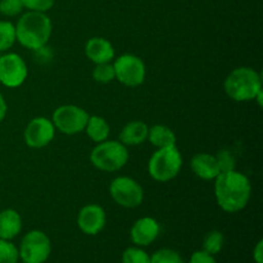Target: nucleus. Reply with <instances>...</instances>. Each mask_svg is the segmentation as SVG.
Masks as SVG:
<instances>
[{"label": "nucleus", "mask_w": 263, "mask_h": 263, "mask_svg": "<svg viewBox=\"0 0 263 263\" xmlns=\"http://www.w3.org/2000/svg\"><path fill=\"white\" fill-rule=\"evenodd\" d=\"M252 184L248 176L233 170L221 172L215 179V198L218 207L228 213H236L248 205Z\"/></svg>", "instance_id": "f257e3e1"}, {"label": "nucleus", "mask_w": 263, "mask_h": 263, "mask_svg": "<svg viewBox=\"0 0 263 263\" xmlns=\"http://www.w3.org/2000/svg\"><path fill=\"white\" fill-rule=\"evenodd\" d=\"M53 23L49 15L43 12H32L21 15L15 25V36L17 41L26 49L36 51L46 46L50 40Z\"/></svg>", "instance_id": "f03ea898"}, {"label": "nucleus", "mask_w": 263, "mask_h": 263, "mask_svg": "<svg viewBox=\"0 0 263 263\" xmlns=\"http://www.w3.org/2000/svg\"><path fill=\"white\" fill-rule=\"evenodd\" d=\"M223 89L234 102H251L263 90L262 74L252 67H238L228 74Z\"/></svg>", "instance_id": "7ed1b4c3"}, {"label": "nucleus", "mask_w": 263, "mask_h": 263, "mask_svg": "<svg viewBox=\"0 0 263 263\" xmlns=\"http://www.w3.org/2000/svg\"><path fill=\"white\" fill-rule=\"evenodd\" d=\"M130 153L120 140H105L98 143L90 153V162L103 172H116L127 164Z\"/></svg>", "instance_id": "20e7f679"}, {"label": "nucleus", "mask_w": 263, "mask_h": 263, "mask_svg": "<svg viewBox=\"0 0 263 263\" xmlns=\"http://www.w3.org/2000/svg\"><path fill=\"white\" fill-rule=\"evenodd\" d=\"M182 156L176 145L159 148L152 154L148 162V174L158 182H168L180 174Z\"/></svg>", "instance_id": "39448f33"}, {"label": "nucleus", "mask_w": 263, "mask_h": 263, "mask_svg": "<svg viewBox=\"0 0 263 263\" xmlns=\"http://www.w3.org/2000/svg\"><path fill=\"white\" fill-rule=\"evenodd\" d=\"M87 120H89V113L84 108L74 104L61 105L54 110L51 116V122L55 130L68 136L84 133Z\"/></svg>", "instance_id": "423d86ee"}, {"label": "nucleus", "mask_w": 263, "mask_h": 263, "mask_svg": "<svg viewBox=\"0 0 263 263\" xmlns=\"http://www.w3.org/2000/svg\"><path fill=\"white\" fill-rule=\"evenodd\" d=\"M116 80L127 87H138L144 84L146 77L145 63L140 57L125 53L113 62Z\"/></svg>", "instance_id": "0eeeda50"}, {"label": "nucleus", "mask_w": 263, "mask_h": 263, "mask_svg": "<svg viewBox=\"0 0 263 263\" xmlns=\"http://www.w3.org/2000/svg\"><path fill=\"white\" fill-rule=\"evenodd\" d=\"M23 263H45L51 253V241L41 230H31L23 236L18 248Z\"/></svg>", "instance_id": "6e6552de"}, {"label": "nucleus", "mask_w": 263, "mask_h": 263, "mask_svg": "<svg viewBox=\"0 0 263 263\" xmlns=\"http://www.w3.org/2000/svg\"><path fill=\"white\" fill-rule=\"evenodd\" d=\"M109 194L120 207L136 208L144 200L143 186L135 179L118 176L109 184Z\"/></svg>", "instance_id": "1a4fd4ad"}, {"label": "nucleus", "mask_w": 263, "mask_h": 263, "mask_svg": "<svg viewBox=\"0 0 263 263\" xmlns=\"http://www.w3.org/2000/svg\"><path fill=\"white\" fill-rule=\"evenodd\" d=\"M27 76V64L20 54L5 53L0 55V84L15 89L25 84Z\"/></svg>", "instance_id": "9d476101"}, {"label": "nucleus", "mask_w": 263, "mask_h": 263, "mask_svg": "<svg viewBox=\"0 0 263 263\" xmlns=\"http://www.w3.org/2000/svg\"><path fill=\"white\" fill-rule=\"evenodd\" d=\"M55 127L49 118L35 117L27 123L23 131V140L26 145L32 149H41L48 146L55 136Z\"/></svg>", "instance_id": "9b49d317"}, {"label": "nucleus", "mask_w": 263, "mask_h": 263, "mask_svg": "<svg viewBox=\"0 0 263 263\" xmlns=\"http://www.w3.org/2000/svg\"><path fill=\"white\" fill-rule=\"evenodd\" d=\"M105 223L107 213L102 205L95 203L84 205L77 215V226L85 235H98L105 228Z\"/></svg>", "instance_id": "f8f14e48"}, {"label": "nucleus", "mask_w": 263, "mask_h": 263, "mask_svg": "<svg viewBox=\"0 0 263 263\" xmlns=\"http://www.w3.org/2000/svg\"><path fill=\"white\" fill-rule=\"evenodd\" d=\"M161 234L159 222L153 217H141L130 229V239L136 247H148L157 240Z\"/></svg>", "instance_id": "ddd939ff"}, {"label": "nucleus", "mask_w": 263, "mask_h": 263, "mask_svg": "<svg viewBox=\"0 0 263 263\" xmlns=\"http://www.w3.org/2000/svg\"><path fill=\"white\" fill-rule=\"evenodd\" d=\"M85 55L94 64L110 63L116 58V51L109 40L95 36L85 44Z\"/></svg>", "instance_id": "4468645a"}, {"label": "nucleus", "mask_w": 263, "mask_h": 263, "mask_svg": "<svg viewBox=\"0 0 263 263\" xmlns=\"http://www.w3.org/2000/svg\"><path fill=\"white\" fill-rule=\"evenodd\" d=\"M190 168L194 172L195 176L205 181H212L221 174L217 159L213 154L210 153L194 154L190 161Z\"/></svg>", "instance_id": "2eb2a0df"}, {"label": "nucleus", "mask_w": 263, "mask_h": 263, "mask_svg": "<svg viewBox=\"0 0 263 263\" xmlns=\"http://www.w3.org/2000/svg\"><path fill=\"white\" fill-rule=\"evenodd\" d=\"M149 126L143 121H130L120 133V141L126 146H136L145 143L148 139Z\"/></svg>", "instance_id": "dca6fc26"}, {"label": "nucleus", "mask_w": 263, "mask_h": 263, "mask_svg": "<svg viewBox=\"0 0 263 263\" xmlns=\"http://www.w3.org/2000/svg\"><path fill=\"white\" fill-rule=\"evenodd\" d=\"M22 217L13 208H7L0 212V239L12 240L22 231Z\"/></svg>", "instance_id": "f3484780"}, {"label": "nucleus", "mask_w": 263, "mask_h": 263, "mask_svg": "<svg viewBox=\"0 0 263 263\" xmlns=\"http://www.w3.org/2000/svg\"><path fill=\"white\" fill-rule=\"evenodd\" d=\"M146 140L157 149L176 145V134L166 125H154L149 127Z\"/></svg>", "instance_id": "a211bd4d"}, {"label": "nucleus", "mask_w": 263, "mask_h": 263, "mask_svg": "<svg viewBox=\"0 0 263 263\" xmlns=\"http://www.w3.org/2000/svg\"><path fill=\"white\" fill-rule=\"evenodd\" d=\"M85 133L91 139L95 144L102 143L108 140L110 134V126L107 120L100 116H89L86 126H85Z\"/></svg>", "instance_id": "6ab92c4d"}, {"label": "nucleus", "mask_w": 263, "mask_h": 263, "mask_svg": "<svg viewBox=\"0 0 263 263\" xmlns=\"http://www.w3.org/2000/svg\"><path fill=\"white\" fill-rule=\"evenodd\" d=\"M15 41V25L9 21H0V53L9 50Z\"/></svg>", "instance_id": "aec40b11"}, {"label": "nucleus", "mask_w": 263, "mask_h": 263, "mask_svg": "<svg viewBox=\"0 0 263 263\" xmlns=\"http://www.w3.org/2000/svg\"><path fill=\"white\" fill-rule=\"evenodd\" d=\"M223 241H225V238H223V234L218 230H212L204 236L203 239V249L202 251L207 252V253L215 254L220 253L221 249L223 247Z\"/></svg>", "instance_id": "412c9836"}, {"label": "nucleus", "mask_w": 263, "mask_h": 263, "mask_svg": "<svg viewBox=\"0 0 263 263\" xmlns=\"http://www.w3.org/2000/svg\"><path fill=\"white\" fill-rule=\"evenodd\" d=\"M92 79L98 82V84H109L113 80H116L115 67L113 63H102L95 64L94 69H92Z\"/></svg>", "instance_id": "4be33fe9"}, {"label": "nucleus", "mask_w": 263, "mask_h": 263, "mask_svg": "<svg viewBox=\"0 0 263 263\" xmlns=\"http://www.w3.org/2000/svg\"><path fill=\"white\" fill-rule=\"evenodd\" d=\"M122 263H151V256L140 247H128L122 253Z\"/></svg>", "instance_id": "5701e85b"}, {"label": "nucleus", "mask_w": 263, "mask_h": 263, "mask_svg": "<svg viewBox=\"0 0 263 263\" xmlns=\"http://www.w3.org/2000/svg\"><path fill=\"white\" fill-rule=\"evenodd\" d=\"M151 263H184L179 252L170 248L159 249L151 256Z\"/></svg>", "instance_id": "b1692460"}, {"label": "nucleus", "mask_w": 263, "mask_h": 263, "mask_svg": "<svg viewBox=\"0 0 263 263\" xmlns=\"http://www.w3.org/2000/svg\"><path fill=\"white\" fill-rule=\"evenodd\" d=\"M18 248L10 240L0 239V263H18Z\"/></svg>", "instance_id": "393cba45"}, {"label": "nucleus", "mask_w": 263, "mask_h": 263, "mask_svg": "<svg viewBox=\"0 0 263 263\" xmlns=\"http://www.w3.org/2000/svg\"><path fill=\"white\" fill-rule=\"evenodd\" d=\"M215 157L217 159L220 172H229L235 170L236 159L229 149H221V151L217 152V154Z\"/></svg>", "instance_id": "a878e982"}, {"label": "nucleus", "mask_w": 263, "mask_h": 263, "mask_svg": "<svg viewBox=\"0 0 263 263\" xmlns=\"http://www.w3.org/2000/svg\"><path fill=\"white\" fill-rule=\"evenodd\" d=\"M23 8L22 0H0V13L7 17H15Z\"/></svg>", "instance_id": "bb28decb"}, {"label": "nucleus", "mask_w": 263, "mask_h": 263, "mask_svg": "<svg viewBox=\"0 0 263 263\" xmlns=\"http://www.w3.org/2000/svg\"><path fill=\"white\" fill-rule=\"evenodd\" d=\"M23 7L32 12H48L53 8L55 0H22Z\"/></svg>", "instance_id": "cd10ccee"}, {"label": "nucleus", "mask_w": 263, "mask_h": 263, "mask_svg": "<svg viewBox=\"0 0 263 263\" xmlns=\"http://www.w3.org/2000/svg\"><path fill=\"white\" fill-rule=\"evenodd\" d=\"M189 263H217L215 256L207 253L204 251H197L192 254Z\"/></svg>", "instance_id": "c85d7f7f"}, {"label": "nucleus", "mask_w": 263, "mask_h": 263, "mask_svg": "<svg viewBox=\"0 0 263 263\" xmlns=\"http://www.w3.org/2000/svg\"><path fill=\"white\" fill-rule=\"evenodd\" d=\"M253 259L256 263H263V240H258L253 249Z\"/></svg>", "instance_id": "c756f323"}, {"label": "nucleus", "mask_w": 263, "mask_h": 263, "mask_svg": "<svg viewBox=\"0 0 263 263\" xmlns=\"http://www.w3.org/2000/svg\"><path fill=\"white\" fill-rule=\"evenodd\" d=\"M7 112H8V104L7 102H5L4 97L2 95V92H0V122L4 121L5 116H7Z\"/></svg>", "instance_id": "7c9ffc66"}]
</instances>
